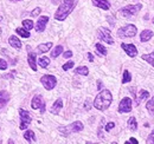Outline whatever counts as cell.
<instances>
[{
    "mask_svg": "<svg viewBox=\"0 0 154 144\" xmlns=\"http://www.w3.org/2000/svg\"><path fill=\"white\" fill-rule=\"evenodd\" d=\"M0 34H1V28H0Z\"/></svg>",
    "mask_w": 154,
    "mask_h": 144,
    "instance_id": "cell-44",
    "label": "cell"
},
{
    "mask_svg": "<svg viewBox=\"0 0 154 144\" xmlns=\"http://www.w3.org/2000/svg\"><path fill=\"white\" fill-rule=\"evenodd\" d=\"M91 108V104H89V99L85 102V110H89V109Z\"/></svg>",
    "mask_w": 154,
    "mask_h": 144,
    "instance_id": "cell-40",
    "label": "cell"
},
{
    "mask_svg": "<svg viewBox=\"0 0 154 144\" xmlns=\"http://www.w3.org/2000/svg\"><path fill=\"white\" fill-rule=\"evenodd\" d=\"M146 109H147L152 115H154V97L151 98V100H149V102H147V104H146Z\"/></svg>",
    "mask_w": 154,
    "mask_h": 144,
    "instance_id": "cell-31",
    "label": "cell"
},
{
    "mask_svg": "<svg viewBox=\"0 0 154 144\" xmlns=\"http://www.w3.org/2000/svg\"><path fill=\"white\" fill-rule=\"evenodd\" d=\"M24 138H25L29 143L36 142V135H35V132H33L32 130H26V131L24 132Z\"/></svg>",
    "mask_w": 154,
    "mask_h": 144,
    "instance_id": "cell-21",
    "label": "cell"
},
{
    "mask_svg": "<svg viewBox=\"0 0 154 144\" xmlns=\"http://www.w3.org/2000/svg\"><path fill=\"white\" fill-rule=\"evenodd\" d=\"M141 58H142L145 62H147L148 64H151L154 68V52H152V53H149V54H143Z\"/></svg>",
    "mask_w": 154,
    "mask_h": 144,
    "instance_id": "cell-23",
    "label": "cell"
},
{
    "mask_svg": "<svg viewBox=\"0 0 154 144\" xmlns=\"http://www.w3.org/2000/svg\"><path fill=\"white\" fill-rule=\"evenodd\" d=\"M77 5V0H63V2L59 5L56 13H55V19L56 20H65V18L75 10Z\"/></svg>",
    "mask_w": 154,
    "mask_h": 144,
    "instance_id": "cell-2",
    "label": "cell"
},
{
    "mask_svg": "<svg viewBox=\"0 0 154 144\" xmlns=\"http://www.w3.org/2000/svg\"><path fill=\"white\" fill-rule=\"evenodd\" d=\"M126 143H127V144H128V143H134V144H137V143H139V142H137V141H136L135 138H133V137H132V138H129V141H128V142H126Z\"/></svg>",
    "mask_w": 154,
    "mask_h": 144,
    "instance_id": "cell-39",
    "label": "cell"
},
{
    "mask_svg": "<svg viewBox=\"0 0 154 144\" xmlns=\"http://www.w3.org/2000/svg\"><path fill=\"white\" fill-rule=\"evenodd\" d=\"M23 26H24L25 30L29 31V30H32V28H33L35 24H33L32 20H30V19H25V20H23Z\"/></svg>",
    "mask_w": 154,
    "mask_h": 144,
    "instance_id": "cell-29",
    "label": "cell"
},
{
    "mask_svg": "<svg viewBox=\"0 0 154 144\" xmlns=\"http://www.w3.org/2000/svg\"><path fill=\"white\" fill-rule=\"evenodd\" d=\"M16 32H17V34H19L20 37H23V38H30V32L27 31V30H25L24 27H19V28H17L16 30Z\"/></svg>",
    "mask_w": 154,
    "mask_h": 144,
    "instance_id": "cell-26",
    "label": "cell"
},
{
    "mask_svg": "<svg viewBox=\"0 0 154 144\" xmlns=\"http://www.w3.org/2000/svg\"><path fill=\"white\" fill-rule=\"evenodd\" d=\"M91 2L95 7H98L104 11H108L110 8V2L108 0H91Z\"/></svg>",
    "mask_w": 154,
    "mask_h": 144,
    "instance_id": "cell-13",
    "label": "cell"
},
{
    "mask_svg": "<svg viewBox=\"0 0 154 144\" xmlns=\"http://www.w3.org/2000/svg\"><path fill=\"white\" fill-rule=\"evenodd\" d=\"M88 59H89L90 62H94V56H93V54L90 53V52L88 53Z\"/></svg>",
    "mask_w": 154,
    "mask_h": 144,
    "instance_id": "cell-41",
    "label": "cell"
},
{
    "mask_svg": "<svg viewBox=\"0 0 154 144\" xmlns=\"http://www.w3.org/2000/svg\"><path fill=\"white\" fill-rule=\"evenodd\" d=\"M137 33V28L133 24H128L121 28L117 30V37L119 38H133Z\"/></svg>",
    "mask_w": 154,
    "mask_h": 144,
    "instance_id": "cell-4",
    "label": "cell"
},
{
    "mask_svg": "<svg viewBox=\"0 0 154 144\" xmlns=\"http://www.w3.org/2000/svg\"><path fill=\"white\" fill-rule=\"evenodd\" d=\"M147 143L154 144V130L149 134V136H148V138H147Z\"/></svg>",
    "mask_w": 154,
    "mask_h": 144,
    "instance_id": "cell-35",
    "label": "cell"
},
{
    "mask_svg": "<svg viewBox=\"0 0 154 144\" xmlns=\"http://www.w3.org/2000/svg\"><path fill=\"white\" fill-rule=\"evenodd\" d=\"M153 37V32L151 30H143L140 34V41L141 43H146L148 40H151V38Z\"/></svg>",
    "mask_w": 154,
    "mask_h": 144,
    "instance_id": "cell-18",
    "label": "cell"
},
{
    "mask_svg": "<svg viewBox=\"0 0 154 144\" xmlns=\"http://www.w3.org/2000/svg\"><path fill=\"white\" fill-rule=\"evenodd\" d=\"M40 12H42V8H40V7H36V8L31 12V16H32V17H37V16H39Z\"/></svg>",
    "mask_w": 154,
    "mask_h": 144,
    "instance_id": "cell-34",
    "label": "cell"
},
{
    "mask_svg": "<svg viewBox=\"0 0 154 144\" xmlns=\"http://www.w3.org/2000/svg\"><path fill=\"white\" fill-rule=\"evenodd\" d=\"M149 97V92L147 90H140L139 91V96L137 97H135V104L136 105H139L140 104V102H142L143 99H146V98H148Z\"/></svg>",
    "mask_w": 154,
    "mask_h": 144,
    "instance_id": "cell-16",
    "label": "cell"
},
{
    "mask_svg": "<svg viewBox=\"0 0 154 144\" xmlns=\"http://www.w3.org/2000/svg\"><path fill=\"white\" fill-rule=\"evenodd\" d=\"M14 1H21V0H14Z\"/></svg>",
    "mask_w": 154,
    "mask_h": 144,
    "instance_id": "cell-43",
    "label": "cell"
},
{
    "mask_svg": "<svg viewBox=\"0 0 154 144\" xmlns=\"http://www.w3.org/2000/svg\"><path fill=\"white\" fill-rule=\"evenodd\" d=\"M97 37H98L100 40H103L104 43H107V44H109V45H113V44H114V39H113V37H112L110 31H109L108 28H106V27L98 28V31H97Z\"/></svg>",
    "mask_w": 154,
    "mask_h": 144,
    "instance_id": "cell-8",
    "label": "cell"
},
{
    "mask_svg": "<svg viewBox=\"0 0 154 144\" xmlns=\"http://www.w3.org/2000/svg\"><path fill=\"white\" fill-rule=\"evenodd\" d=\"M8 43H10V45H11L12 47H14V49H17V50H20V49H21V41H20L16 36L10 37Z\"/></svg>",
    "mask_w": 154,
    "mask_h": 144,
    "instance_id": "cell-19",
    "label": "cell"
},
{
    "mask_svg": "<svg viewBox=\"0 0 154 144\" xmlns=\"http://www.w3.org/2000/svg\"><path fill=\"white\" fill-rule=\"evenodd\" d=\"M19 116H20V130H26L29 125L31 124V115L29 111L24 110V109H19Z\"/></svg>",
    "mask_w": 154,
    "mask_h": 144,
    "instance_id": "cell-7",
    "label": "cell"
},
{
    "mask_svg": "<svg viewBox=\"0 0 154 144\" xmlns=\"http://www.w3.org/2000/svg\"><path fill=\"white\" fill-rule=\"evenodd\" d=\"M27 63L30 65V68L33 70V71H37V62H36V53L33 52H30L27 54Z\"/></svg>",
    "mask_w": 154,
    "mask_h": 144,
    "instance_id": "cell-14",
    "label": "cell"
},
{
    "mask_svg": "<svg viewBox=\"0 0 154 144\" xmlns=\"http://www.w3.org/2000/svg\"><path fill=\"white\" fill-rule=\"evenodd\" d=\"M153 24H154V18H153Z\"/></svg>",
    "mask_w": 154,
    "mask_h": 144,
    "instance_id": "cell-45",
    "label": "cell"
},
{
    "mask_svg": "<svg viewBox=\"0 0 154 144\" xmlns=\"http://www.w3.org/2000/svg\"><path fill=\"white\" fill-rule=\"evenodd\" d=\"M62 52H63V46L62 45H57L52 50V52H51V58H57L59 54H62Z\"/></svg>",
    "mask_w": 154,
    "mask_h": 144,
    "instance_id": "cell-25",
    "label": "cell"
},
{
    "mask_svg": "<svg viewBox=\"0 0 154 144\" xmlns=\"http://www.w3.org/2000/svg\"><path fill=\"white\" fill-rule=\"evenodd\" d=\"M31 108L33 110H40L42 113L45 112V102L40 94H36L31 100Z\"/></svg>",
    "mask_w": 154,
    "mask_h": 144,
    "instance_id": "cell-9",
    "label": "cell"
},
{
    "mask_svg": "<svg viewBox=\"0 0 154 144\" xmlns=\"http://www.w3.org/2000/svg\"><path fill=\"white\" fill-rule=\"evenodd\" d=\"M132 106H133L132 99L128 98V97H125V98H122V100L119 104V112H121V113L131 112L132 111Z\"/></svg>",
    "mask_w": 154,
    "mask_h": 144,
    "instance_id": "cell-10",
    "label": "cell"
},
{
    "mask_svg": "<svg viewBox=\"0 0 154 144\" xmlns=\"http://www.w3.org/2000/svg\"><path fill=\"white\" fill-rule=\"evenodd\" d=\"M38 64H39V66H40V68L46 69V68L49 66V64H50V59H49L48 57H42V58H39Z\"/></svg>",
    "mask_w": 154,
    "mask_h": 144,
    "instance_id": "cell-22",
    "label": "cell"
},
{
    "mask_svg": "<svg viewBox=\"0 0 154 144\" xmlns=\"http://www.w3.org/2000/svg\"><path fill=\"white\" fill-rule=\"evenodd\" d=\"M142 8V5L141 4H136V5H128V6H125L120 10V13L125 17V18H131L135 14H137L140 12V10Z\"/></svg>",
    "mask_w": 154,
    "mask_h": 144,
    "instance_id": "cell-5",
    "label": "cell"
},
{
    "mask_svg": "<svg viewBox=\"0 0 154 144\" xmlns=\"http://www.w3.org/2000/svg\"><path fill=\"white\" fill-rule=\"evenodd\" d=\"M52 47V43H45V44H40L38 45V47H37V52L38 53H45V52H48L50 49Z\"/></svg>",
    "mask_w": 154,
    "mask_h": 144,
    "instance_id": "cell-20",
    "label": "cell"
},
{
    "mask_svg": "<svg viewBox=\"0 0 154 144\" xmlns=\"http://www.w3.org/2000/svg\"><path fill=\"white\" fill-rule=\"evenodd\" d=\"M113 102V94L109 90H101L94 100V108L100 111H106Z\"/></svg>",
    "mask_w": 154,
    "mask_h": 144,
    "instance_id": "cell-1",
    "label": "cell"
},
{
    "mask_svg": "<svg viewBox=\"0 0 154 144\" xmlns=\"http://www.w3.org/2000/svg\"><path fill=\"white\" fill-rule=\"evenodd\" d=\"M128 128H129L132 131H136V129H137V122H136L135 117H131V118L128 119Z\"/></svg>",
    "mask_w": 154,
    "mask_h": 144,
    "instance_id": "cell-27",
    "label": "cell"
},
{
    "mask_svg": "<svg viewBox=\"0 0 154 144\" xmlns=\"http://www.w3.org/2000/svg\"><path fill=\"white\" fill-rule=\"evenodd\" d=\"M121 47L123 49V51H125L126 53L128 54L129 57H132V58H134L135 56L137 54V49L135 47V45H133V44L122 43V44H121Z\"/></svg>",
    "mask_w": 154,
    "mask_h": 144,
    "instance_id": "cell-11",
    "label": "cell"
},
{
    "mask_svg": "<svg viewBox=\"0 0 154 144\" xmlns=\"http://www.w3.org/2000/svg\"><path fill=\"white\" fill-rule=\"evenodd\" d=\"M76 74H81V76H88L89 74V69L87 66H79L75 70Z\"/></svg>",
    "mask_w": 154,
    "mask_h": 144,
    "instance_id": "cell-24",
    "label": "cell"
},
{
    "mask_svg": "<svg viewBox=\"0 0 154 144\" xmlns=\"http://www.w3.org/2000/svg\"><path fill=\"white\" fill-rule=\"evenodd\" d=\"M63 108V100L60 99V98H58L57 100L52 104V106H51V113H54V115H58L59 113V111L62 110Z\"/></svg>",
    "mask_w": 154,
    "mask_h": 144,
    "instance_id": "cell-15",
    "label": "cell"
},
{
    "mask_svg": "<svg viewBox=\"0 0 154 144\" xmlns=\"http://www.w3.org/2000/svg\"><path fill=\"white\" fill-rule=\"evenodd\" d=\"M40 83L43 84V86L48 91L55 89L56 84H57V79L55 76L52 74H44L42 78H40Z\"/></svg>",
    "mask_w": 154,
    "mask_h": 144,
    "instance_id": "cell-6",
    "label": "cell"
},
{
    "mask_svg": "<svg viewBox=\"0 0 154 144\" xmlns=\"http://www.w3.org/2000/svg\"><path fill=\"white\" fill-rule=\"evenodd\" d=\"M114 126H115V123H114V122H109V123L106 125V131H110Z\"/></svg>",
    "mask_w": 154,
    "mask_h": 144,
    "instance_id": "cell-36",
    "label": "cell"
},
{
    "mask_svg": "<svg viewBox=\"0 0 154 144\" xmlns=\"http://www.w3.org/2000/svg\"><path fill=\"white\" fill-rule=\"evenodd\" d=\"M83 128H84L83 123H82V122H79V121H76V122L71 123L70 125L60 126V128H58V130H59V132H60L62 135L68 136V135H70V134H72V132H79V131H82V130H83Z\"/></svg>",
    "mask_w": 154,
    "mask_h": 144,
    "instance_id": "cell-3",
    "label": "cell"
},
{
    "mask_svg": "<svg viewBox=\"0 0 154 144\" xmlns=\"http://www.w3.org/2000/svg\"><path fill=\"white\" fill-rule=\"evenodd\" d=\"M63 57H64V58H71V57H72V52H71V51H66L65 53L63 54Z\"/></svg>",
    "mask_w": 154,
    "mask_h": 144,
    "instance_id": "cell-37",
    "label": "cell"
},
{
    "mask_svg": "<svg viewBox=\"0 0 154 144\" xmlns=\"http://www.w3.org/2000/svg\"><path fill=\"white\" fill-rule=\"evenodd\" d=\"M74 65H75V63H74V62H68V63H65V64L62 66V69H63L64 71H68V70L72 69V68H74Z\"/></svg>",
    "mask_w": 154,
    "mask_h": 144,
    "instance_id": "cell-32",
    "label": "cell"
},
{
    "mask_svg": "<svg viewBox=\"0 0 154 144\" xmlns=\"http://www.w3.org/2000/svg\"><path fill=\"white\" fill-rule=\"evenodd\" d=\"M97 89H98V90H101V89H102V82H101V80H98V82H97Z\"/></svg>",
    "mask_w": 154,
    "mask_h": 144,
    "instance_id": "cell-42",
    "label": "cell"
},
{
    "mask_svg": "<svg viewBox=\"0 0 154 144\" xmlns=\"http://www.w3.org/2000/svg\"><path fill=\"white\" fill-rule=\"evenodd\" d=\"M14 76H16V71H11L10 72V74L4 76V78H10V77H14Z\"/></svg>",
    "mask_w": 154,
    "mask_h": 144,
    "instance_id": "cell-38",
    "label": "cell"
},
{
    "mask_svg": "<svg viewBox=\"0 0 154 144\" xmlns=\"http://www.w3.org/2000/svg\"><path fill=\"white\" fill-rule=\"evenodd\" d=\"M10 100V94L7 91H0V109H2Z\"/></svg>",
    "mask_w": 154,
    "mask_h": 144,
    "instance_id": "cell-17",
    "label": "cell"
},
{
    "mask_svg": "<svg viewBox=\"0 0 154 144\" xmlns=\"http://www.w3.org/2000/svg\"><path fill=\"white\" fill-rule=\"evenodd\" d=\"M95 47H96L97 53L100 54V56H106V54H107V49H106L102 44L97 43V44H95Z\"/></svg>",
    "mask_w": 154,
    "mask_h": 144,
    "instance_id": "cell-28",
    "label": "cell"
},
{
    "mask_svg": "<svg viewBox=\"0 0 154 144\" xmlns=\"http://www.w3.org/2000/svg\"><path fill=\"white\" fill-rule=\"evenodd\" d=\"M7 69V62L5 60V59H2V58H0V70H6Z\"/></svg>",
    "mask_w": 154,
    "mask_h": 144,
    "instance_id": "cell-33",
    "label": "cell"
},
{
    "mask_svg": "<svg viewBox=\"0 0 154 144\" xmlns=\"http://www.w3.org/2000/svg\"><path fill=\"white\" fill-rule=\"evenodd\" d=\"M48 21H49V17H48V16L40 17V18L38 19V21H37V24H36V26H35L36 31H37V32H43V31L45 30V27H46Z\"/></svg>",
    "mask_w": 154,
    "mask_h": 144,
    "instance_id": "cell-12",
    "label": "cell"
},
{
    "mask_svg": "<svg viewBox=\"0 0 154 144\" xmlns=\"http://www.w3.org/2000/svg\"><path fill=\"white\" fill-rule=\"evenodd\" d=\"M132 80V74L129 73L128 70H125L123 71V77H122V84H127Z\"/></svg>",
    "mask_w": 154,
    "mask_h": 144,
    "instance_id": "cell-30",
    "label": "cell"
}]
</instances>
